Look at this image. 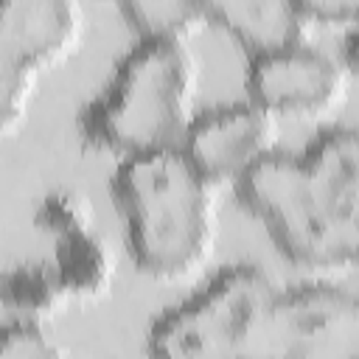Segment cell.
I'll list each match as a JSON object with an SVG mask.
<instances>
[{"instance_id": "6da1fadb", "label": "cell", "mask_w": 359, "mask_h": 359, "mask_svg": "<svg viewBox=\"0 0 359 359\" xmlns=\"http://www.w3.org/2000/svg\"><path fill=\"white\" fill-rule=\"evenodd\" d=\"M112 196L123 219L126 250L154 280L199 272L216 247V185L180 149L118 163Z\"/></svg>"}, {"instance_id": "7a4b0ae2", "label": "cell", "mask_w": 359, "mask_h": 359, "mask_svg": "<svg viewBox=\"0 0 359 359\" xmlns=\"http://www.w3.org/2000/svg\"><path fill=\"white\" fill-rule=\"evenodd\" d=\"M199 65L185 42L137 39L79 115L81 140L118 163L180 149L196 121Z\"/></svg>"}, {"instance_id": "3957f363", "label": "cell", "mask_w": 359, "mask_h": 359, "mask_svg": "<svg viewBox=\"0 0 359 359\" xmlns=\"http://www.w3.org/2000/svg\"><path fill=\"white\" fill-rule=\"evenodd\" d=\"M278 289L261 266L222 269L154 320L146 339L149 359H244L252 325Z\"/></svg>"}, {"instance_id": "277c9868", "label": "cell", "mask_w": 359, "mask_h": 359, "mask_svg": "<svg viewBox=\"0 0 359 359\" xmlns=\"http://www.w3.org/2000/svg\"><path fill=\"white\" fill-rule=\"evenodd\" d=\"M238 202L266 227L278 250L309 269L351 266L300 154L275 151L236 182Z\"/></svg>"}, {"instance_id": "5b68a950", "label": "cell", "mask_w": 359, "mask_h": 359, "mask_svg": "<svg viewBox=\"0 0 359 359\" xmlns=\"http://www.w3.org/2000/svg\"><path fill=\"white\" fill-rule=\"evenodd\" d=\"M84 11L73 0H8L0 6V118L14 137L28 118L42 73L81 42Z\"/></svg>"}, {"instance_id": "8992f818", "label": "cell", "mask_w": 359, "mask_h": 359, "mask_svg": "<svg viewBox=\"0 0 359 359\" xmlns=\"http://www.w3.org/2000/svg\"><path fill=\"white\" fill-rule=\"evenodd\" d=\"M353 306L356 294L328 283L278 289L252 325L244 359H311L351 351Z\"/></svg>"}, {"instance_id": "52a82bcc", "label": "cell", "mask_w": 359, "mask_h": 359, "mask_svg": "<svg viewBox=\"0 0 359 359\" xmlns=\"http://www.w3.org/2000/svg\"><path fill=\"white\" fill-rule=\"evenodd\" d=\"M182 151L213 185H236L278 151V121L258 104L233 101L196 115Z\"/></svg>"}, {"instance_id": "ba28073f", "label": "cell", "mask_w": 359, "mask_h": 359, "mask_svg": "<svg viewBox=\"0 0 359 359\" xmlns=\"http://www.w3.org/2000/svg\"><path fill=\"white\" fill-rule=\"evenodd\" d=\"M247 98L269 115H323L348 90V70L311 42L250 59Z\"/></svg>"}, {"instance_id": "9c48e42d", "label": "cell", "mask_w": 359, "mask_h": 359, "mask_svg": "<svg viewBox=\"0 0 359 359\" xmlns=\"http://www.w3.org/2000/svg\"><path fill=\"white\" fill-rule=\"evenodd\" d=\"M300 157L348 261L359 264V129H325Z\"/></svg>"}, {"instance_id": "30bf717a", "label": "cell", "mask_w": 359, "mask_h": 359, "mask_svg": "<svg viewBox=\"0 0 359 359\" xmlns=\"http://www.w3.org/2000/svg\"><path fill=\"white\" fill-rule=\"evenodd\" d=\"M210 22L224 28L250 59L286 50L309 42L311 22L303 14L300 3L283 0H230L208 3Z\"/></svg>"}, {"instance_id": "8fae6325", "label": "cell", "mask_w": 359, "mask_h": 359, "mask_svg": "<svg viewBox=\"0 0 359 359\" xmlns=\"http://www.w3.org/2000/svg\"><path fill=\"white\" fill-rule=\"evenodd\" d=\"M48 266L53 269L70 306H90L104 300L112 292L118 275L115 252L98 227L50 241Z\"/></svg>"}, {"instance_id": "7c38bea8", "label": "cell", "mask_w": 359, "mask_h": 359, "mask_svg": "<svg viewBox=\"0 0 359 359\" xmlns=\"http://www.w3.org/2000/svg\"><path fill=\"white\" fill-rule=\"evenodd\" d=\"M0 306H3V323L48 325L70 306V300L62 292L48 261H28L8 266L3 272Z\"/></svg>"}, {"instance_id": "4fadbf2b", "label": "cell", "mask_w": 359, "mask_h": 359, "mask_svg": "<svg viewBox=\"0 0 359 359\" xmlns=\"http://www.w3.org/2000/svg\"><path fill=\"white\" fill-rule=\"evenodd\" d=\"M121 14L137 39L188 42L210 22L208 3L196 0H129L121 3Z\"/></svg>"}, {"instance_id": "5bb4252c", "label": "cell", "mask_w": 359, "mask_h": 359, "mask_svg": "<svg viewBox=\"0 0 359 359\" xmlns=\"http://www.w3.org/2000/svg\"><path fill=\"white\" fill-rule=\"evenodd\" d=\"M34 227L48 241H56L81 230H93L98 227V222H95V208L84 194L73 188H56L36 202Z\"/></svg>"}, {"instance_id": "9a60e30c", "label": "cell", "mask_w": 359, "mask_h": 359, "mask_svg": "<svg viewBox=\"0 0 359 359\" xmlns=\"http://www.w3.org/2000/svg\"><path fill=\"white\" fill-rule=\"evenodd\" d=\"M0 359H65V351L45 325L3 323Z\"/></svg>"}, {"instance_id": "2e32d148", "label": "cell", "mask_w": 359, "mask_h": 359, "mask_svg": "<svg viewBox=\"0 0 359 359\" xmlns=\"http://www.w3.org/2000/svg\"><path fill=\"white\" fill-rule=\"evenodd\" d=\"M300 8L311 25H359V0H314Z\"/></svg>"}, {"instance_id": "e0dca14e", "label": "cell", "mask_w": 359, "mask_h": 359, "mask_svg": "<svg viewBox=\"0 0 359 359\" xmlns=\"http://www.w3.org/2000/svg\"><path fill=\"white\" fill-rule=\"evenodd\" d=\"M345 70L359 76V25L351 28V36L345 42Z\"/></svg>"}, {"instance_id": "ac0fdd59", "label": "cell", "mask_w": 359, "mask_h": 359, "mask_svg": "<svg viewBox=\"0 0 359 359\" xmlns=\"http://www.w3.org/2000/svg\"><path fill=\"white\" fill-rule=\"evenodd\" d=\"M311 359H359V353L356 351H328V353H320Z\"/></svg>"}, {"instance_id": "d6986e66", "label": "cell", "mask_w": 359, "mask_h": 359, "mask_svg": "<svg viewBox=\"0 0 359 359\" xmlns=\"http://www.w3.org/2000/svg\"><path fill=\"white\" fill-rule=\"evenodd\" d=\"M351 351L359 353V294H356V306H353V342H351Z\"/></svg>"}]
</instances>
